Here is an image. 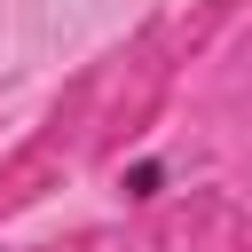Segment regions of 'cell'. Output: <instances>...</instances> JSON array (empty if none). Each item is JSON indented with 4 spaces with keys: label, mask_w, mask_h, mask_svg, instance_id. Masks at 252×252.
<instances>
[{
    "label": "cell",
    "mask_w": 252,
    "mask_h": 252,
    "mask_svg": "<svg viewBox=\"0 0 252 252\" xmlns=\"http://www.w3.org/2000/svg\"><path fill=\"white\" fill-rule=\"evenodd\" d=\"M118 197H126V205H165V197H173V158H158V150L126 158V165H118Z\"/></svg>",
    "instance_id": "obj_1"
},
{
    "label": "cell",
    "mask_w": 252,
    "mask_h": 252,
    "mask_svg": "<svg viewBox=\"0 0 252 252\" xmlns=\"http://www.w3.org/2000/svg\"><path fill=\"white\" fill-rule=\"evenodd\" d=\"M0 252H16V244H0Z\"/></svg>",
    "instance_id": "obj_2"
}]
</instances>
